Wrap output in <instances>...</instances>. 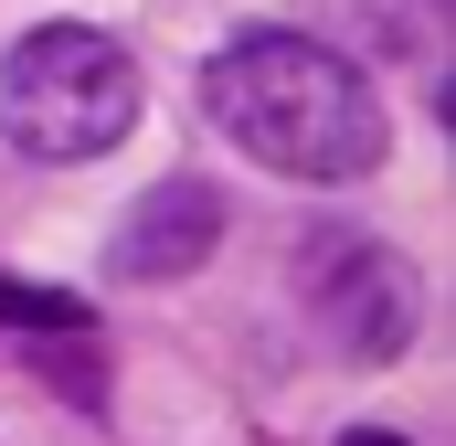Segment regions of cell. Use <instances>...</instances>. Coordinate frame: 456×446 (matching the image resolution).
I'll use <instances>...</instances> for the list:
<instances>
[{"instance_id":"obj_1","label":"cell","mask_w":456,"mask_h":446,"mask_svg":"<svg viewBox=\"0 0 456 446\" xmlns=\"http://www.w3.org/2000/svg\"><path fill=\"white\" fill-rule=\"evenodd\" d=\"M202 117L287 181H361L393 149L371 75L330 43H308V32H233L202 64Z\"/></svg>"},{"instance_id":"obj_2","label":"cell","mask_w":456,"mask_h":446,"mask_svg":"<svg viewBox=\"0 0 456 446\" xmlns=\"http://www.w3.org/2000/svg\"><path fill=\"white\" fill-rule=\"evenodd\" d=\"M0 128L32 160H96L138 128V64L96 21H43L0 54Z\"/></svg>"},{"instance_id":"obj_3","label":"cell","mask_w":456,"mask_h":446,"mask_svg":"<svg viewBox=\"0 0 456 446\" xmlns=\"http://www.w3.org/2000/svg\"><path fill=\"white\" fill-rule=\"evenodd\" d=\"M308 319L340 340L350 361H393L414 340V277L393 244H361V234H330L308 255Z\"/></svg>"},{"instance_id":"obj_4","label":"cell","mask_w":456,"mask_h":446,"mask_svg":"<svg viewBox=\"0 0 456 446\" xmlns=\"http://www.w3.org/2000/svg\"><path fill=\"white\" fill-rule=\"evenodd\" d=\"M213 244H224V202H213L202 181H159V192L127 202L107 266H117V277H138V287H170V277H191Z\"/></svg>"},{"instance_id":"obj_5","label":"cell","mask_w":456,"mask_h":446,"mask_svg":"<svg viewBox=\"0 0 456 446\" xmlns=\"http://www.w3.org/2000/svg\"><path fill=\"white\" fill-rule=\"evenodd\" d=\"M0 319L11 330H86V309L64 287H21V277H0Z\"/></svg>"},{"instance_id":"obj_6","label":"cell","mask_w":456,"mask_h":446,"mask_svg":"<svg viewBox=\"0 0 456 446\" xmlns=\"http://www.w3.org/2000/svg\"><path fill=\"white\" fill-rule=\"evenodd\" d=\"M340 446H403V436H340Z\"/></svg>"}]
</instances>
